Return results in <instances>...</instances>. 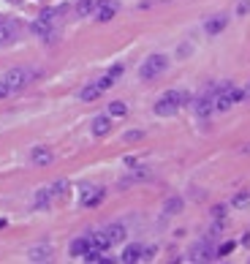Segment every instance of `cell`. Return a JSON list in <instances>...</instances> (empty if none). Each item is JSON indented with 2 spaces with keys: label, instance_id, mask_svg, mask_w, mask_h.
<instances>
[{
  "label": "cell",
  "instance_id": "obj_1",
  "mask_svg": "<svg viewBox=\"0 0 250 264\" xmlns=\"http://www.w3.org/2000/svg\"><path fill=\"white\" fill-rule=\"evenodd\" d=\"M33 82V71L28 68H11L0 77V98H11L14 93L25 90Z\"/></svg>",
  "mask_w": 250,
  "mask_h": 264
},
{
  "label": "cell",
  "instance_id": "obj_2",
  "mask_svg": "<svg viewBox=\"0 0 250 264\" xmlns=\"http://www.w3.org/2000/svg\"><path fill=\"white\" fill-rule=\"evenodd\" d=\"M242 90L239 87H234V84H220V90H218L215 96V112H229L234 104H239L242 101Z\"/></svg>",
  "mask_w": 250,
  "mask_h": 264
},
{
  "label": "cell",
  "instance_id": "obj_3",
  "mask_svg": "<svg viewBox=\"0 0 250 264\" xmlns=\"http://www.w3.org/2000/svg\"><path fill=\"white\" fill-rule=\"evenodd\" d=\"M169 66V57L166 55H150L144 63H141V68H139V77L144 79V82H150V79H155L158 74H163Z\"/></svg>",
  "mask_w": 250,
  "mask_h": 264
},
{
  "label": "cell",
  "instance_id": "obj_4",
  "mask_svg": "<svg viewBox=\"0 0 250 264\" xmlns=\"http://www.w3.org/2000/svg\"><path fill=\"white\" fill-rule=\"evenodd\" d=\"M177 109H180V93L177 90L163 93L158 98V104H155V115L158 117H172V115H177Z\"/></svg>",
  "mask_w": 250,
  "mask_h": 264
},
{
  "label": "cell",
  "instance_id": "obj_5",
  "mask_svg": "<svg viewBox=\"0 0 250 264\" xmlns=\"http://www.w3.org/2000/svg\"><path fill=\"white\" fill-rule=\"evenodd\" d=\"M117 14V3L114 0H95V8H93V16L98 22H109Z\"/></svg>",
  "mask_w": 250,
  "mask_h": 264
},
{
  "label": "cell",
  "instance_id": "obj_6",
  "mask_svg": "<svg viewBox=\"0 0 250 264\" xmlns=\"http://www.w3.org/2000/svg\"><path fill=\"white\" fill-rule=\"evenodd\" d=\"M193 112L199 115L202 120H207L212 112H215V96H209V93H204V96L193 98Z\"/></svg>",
  "mask_w": 250,
  "mask_h": 264
},
{
  "label": "cell",
  "instance_id": "obj_7",
  "mask_svg": "<svg viewBox=\"0 0 250 264\" xmlns=\"http://www.w3.org/2000/svg\"><path fill=\"white\" fill-rule=\"evenodd\" d=\"M104 188H90V185H87V188H84V191H82V204H84V207H98V204H101V202H104Z\"/></svg>",
  "mask_w": 250,
  "mask_h": 264
},
{
  "label": "cell",
  "instance_id": "obj_8",
  "mask_svg": "<svg viewBox=\"0 0 250 264\" xmlns=\"http://www.w3.org/2000/svg\"><path fill=\"white\" fill-rule=\"evenodd\" d=\"M30 161H33L35 166H49V164L55 161V153H52L49 147L38 145V147H33V153H30Z\"/></svg>",
  "mask_w": 250,
  "mask_h": 264
},
{
  "label": "cell",
  "instance_id": "obj_9",
  "mask_svg": "<svg viewBox=\"0 0 250 264\" xmlns=\"http://www.w3.org/2000/svg\"><path fill=\"white\" fill-rule=\"evenodd\" d=\"M14 38H16V25L11 19H0V47H8Z\"/></svg>",
  "mask_w": 250,
  "mask_h": 264
},
{
  "label": "cell",
  "instance_id": "obj_10",
  "mask_svg": "<svg viewBox=\"0 0 250 264\" xmlns=\"http://www.w3.org/2000/svg\"><path fill=\"white\" fill-rule=\"evenodd\" d=\"M28 259H30V262H49V259H52V245H49V243L33 245V248L28 250Z\"/></svg>",
  "mask_w": 250,
  "mask_h": 264
},
{
  "label": "cell",
  "instance_id": "obj_11",
  "mask_svg": "<svg viewBox=\"0 0 250 264\" xmlns=\"http://www.w3.org/2000/svg\"><path fill=\"white\" fill-rule=\"evenodd\" d=\"M212 259H215V250L209 243H199L190 253V262H212Z\"/></svg>",
  "mask_w": 250,
  "mask_h": 264
},
{
  "label": "cell",
  "instance_id": "obj_12",
  "mask_svg": "<svg viewBox=\"0 0 250 264\" xmlns=\"http://www.w3.org/2000/svg\"><path fill=\"white\" fill-rule=\"evenodd\" d=\"M226 25H229V16L226 14H215L212 19H207L204 30H207V35H218L220 30H226Z\"/></svg>",
  "mask_w": 250,
  "mask_h": 264
},
{
  "label": "cell",
  "instance_id": "obj_13",
  "mask_svg": "<svg viewBox=\"0 0 250 264\" xmlns=\"http://www.w3.org/2000/svg\"><path fill=\"white\" fill-rule=\"evenodd\" d=\"M104 231H106V237H109L111 245H120L125 237H128V229H125L123 223H111V226H106Z\"/></svg>",
  "mask_w": 250,
  "mask_h": 264
},
{
  "label": "cell",
  "instance_id": "obj_14",
  "mask_svg": "<svg viewBox=\"0 0 250 264\" xmlns=\"http://www.w3.org/2000/svg\"><path fill=\"white\" fill-rule=\"evenodd\" d=\"M68 250H71V256H77V259H82L87 250H90V234H84V237H77L74 243L68 245Z\"/></svg>",
  "mask_w": 250,
  "mask_h": 264
},
{
  "label": "cell",
  "instance_id": "obj_15",
  "mask_svg": "<svg viewBox=\"0 0 250 264\" xmlns=\"http://www.w3.org/2000/svg\"><path fill=\"white\" fill-rule=\"evenodd\" d=\"M52 25H55L52 19H44V16H38V19L30 25V30H33L35 35H41V38H52Z\"/></svg>",
  "mask_w": 250,
  "mask_h": 264
},
{
  "label": "cell",
  "instance_id": "obj_16",
  "mask_svg": "<svg viewBox=\"0 0 250 264\" xmlns=\"http://www.w3.org/2000/svg\"><path fill=\"white\" fill-rule=\"evenodd\" d=\"M182 207H185V202H182L180 196H169L166 202H163V213L166 215H180Z\"/></svg>",
  "mask_w": 250,
  "mask_h": 264
},
{
  "label": "cell",
  "instance_id": "obj_17",
  "mask_svg": "<svg viewBox=\"0 0 250 264\" xmlns=\"http://www.w3.org/2000/svg\"><path fill=\"white\" fill-rule=\"evenodd\" d=\"M90 248H95V250H109L111 248L106 231H95V234H90Z\"/></svg>",
  "mask_w": 250,
  "mask_h": 264
},
{
  "label": "cell",
  "instance_id": "obj_18",
  "mask_svg": "<svg viewBox=\"0 0 250 264\" xmlns=\"http://www.w3.org/2000/svg\"><path fill=\"white\" fill-rule=\"evenodd\" d=\"M109 128H111V123H109V117H106V115H98V117L93 120V133H95V136H106V133H109Z\"/></svg>",
  "mask_w": 250,
  "mask_h": 264
},
{
  "label": "cell",
  "instance_id": "obj_19",
  "mask_svg": "<svg viewBox=\"0 0 250 264\" xmlns=\"http://www.w3.org/2000/svg\"><path fill=\"white\" fill-rule=\"evenodd\" d=\"M49 204H52V191L49 188L35 191V210H49Z\"/></svg>",
  "mask_w": 250,
  "mask_h": 264
},
{
  "label": "cell",
  "instance_id": "obj_20",
  "mask_svg": "<svg viewBox=\"0 0 250 264\" xmlns=\"http://www.w3.org/2000/svg\"><path fill=\"white\" fill-rule=\"evenodd\" d=\"M101 93L104 90L93 82V84H84L82 90H79V98H82V101H95V98H101Z\"/></svg>",
  "mask_w": 250,
  "mask_h": 264
},
{
  "label": "cell",
  "instance_id": "obj_21",
  "mask_svg": "<svg viewBox=\"0 0 250 264\" xmlns=\"http://www.w3.org/2000/svg\"><path fill=\"white\" fill-rule=\"evenodd\" d=\"M123 262H125V264L141 262V245H128V248L123 250Z\"/></svg>",
  "mask_w": 250,
  "mask_h": 264
},
{
  "label": "cell",
  "instance_id": "obj_22",
  "mask_svg": "<svg viewBox=\"0 0 250 264\" xmlns=\"http://www.w3.org/2000/svg\"><path fill=\"white\" fill-rule=\"evenodd\" d=\"M231 207H234V210H245V207H250V191H239V194L231 196Z\"/></svg>",
  "mask_w": 250,
  "mask_h": 264
},
{
  "label": "cell",
  "instance_id": "obj_23",
  "mask_svg": "<svg viewBox=\"0 0 250 264\" xmlns=\"http://www.w3.org/2000/svg\"><path fill=\"white\" fill-rule=\"evenodd\" d=\"M95 8V0H77V14L79 16H90Z\"/></svg>",
  "mask_w": 250,
  "mask_h": 264
},
{
  "label": "cell",
  "instance_id": "obj_24",
  "mask_svg": "<svg viewBox=\"0 0 250 264\" xmlns=\"http://www.w3.org/2000/svg\"><path fill=\"white\" fill-rule=\"evenodd\" d=\"M49 191H52V199H60V196H65V191H68V180H57L49 185Z\"/></svg>",
  "mask_w": 250,
  "mask_h": 264
},
{
  "label": "cell",
  "instance_id": "obj_25",
  "mask_svg": "<svg viewBox=\"0 0 250 264\" xmlns=\"http://www.w3.org/2000/svg\"><path fill=\"white\" fill-rule=\"evenodd\" d=\"M128 115V106L123 101H111L109 104V117H125Z\"/></svg>",
  "mask_w": 250,
  "mask_h": 264
},
{
  "label": "cell",
  "instance_id": "obj_26",
  "mask_svg": "<svg viewBox=\"0 0 250 264\" xmlns=\"http://www.w3.org/2000/svg\"><path fill=\"white\" fill-rule=\"evenodd\" d=\"M234 250V243H223L220 248L215 250V259H220V256H226V253H231Z\"/></svg>",
  "mask_w": 250,
  "mask_h": 264
},
{
  "label": "cell",
  "instance_id": "obj_27",
  "mask_svg": "<svg viewBox=\"0 0 250 264\" xmlns=\"http://www.w3.org/2000/svg\"><path fill=\"white\" fill-rule=\"evenodd\" d=\"M123 139L125 142H139V139H144V131H128Z\"/></svg>",
  "mask_w": 250,
  "mask_h": 264
},
{
  "label": "cell",
  "instance_id": "obj_28",
  "mask_svg": "<svg viewBox=\"0 0 250 264\" xmlns=\"http://www.w3.org/2000/svg\"><path fill=\"white\" fill-rule=\"evenodd\" d=\"M98 87H101V90H109V87H111V84H114V79H111L109 77V74H106V77H101V79H98Z\"/></svg>",
  "mask_w": 250,
  "mask_h": 264
},
{
  "label": "cell",
  "instance_id": "obj_29",
  "mask_svg": "<svg viewBox=\"0 0 250 264\" xmlns=\"http://www.w3.org/2000/svg\"><path fill=\"white\" fill-rule=\"evenodd\" d=\"M212 218H215V221H223V218H226V204H218V207H212Z\"/></svg>",
  "mask_w": 250,
  "mask_h": 264
},
{
  "label": "cell",
  "instance_id": "obj_30",
  "mask_svg": "<svg viewBox=\"0 0 250 264\" xmlns=\"http://www.w3.org/2000/svg\"><path fill=\"white\" fill-rule=\"evenodd\" d=\"M123 71H125V66H123V63H117V66H111V68H109V77H111V79H117Z\"/></svg>",
  "mask_w": 250,
  "mask_h": 264
},
{
  "label": "cell",
  "instance_id": "obj_31",
  "mask_svg": "<svg viewBox=\"0 0 250 264\" xmlns=\"http://www.w3.org/2000/svg\"><path fill=\"white\" fill-rule=\"evenodd\" d=\"M248 11H250V0H242V3L236 6V14H239V16H245Z\"/></svg>",
  "mask_w": 250,
  "mask_h": 264
},
{
  "label": "cell",
  "instance_id": "obj_32",
  "mask_svg": "<svg viewBox=\"0 0 250 264\" xmlns=\"http://www.w3.org/2000/svg\"><path fill=\"white\" fill-rule=\"evenodd\" d=\"M242 96H245V98H250V82L245 84V90H242Z\"/></svg>",
  "mask_w": 250,
  "mask_h": 264
},
{
  "label": "cell",
  "instance_id": "obj_33",
  "mask_svg": "<svg viewBox=\"0 0 250 264\" xmlns=\"http://www.w3.org/2000/svg\"><path fill=\"white\" fill-rule=\"evenodd\" d=\"M242 243H245V245H250V231H248V234L242 237Z\"/></svg>",
  "mask_w": 250,
  "mask_h": 264
},
{
  "label": "cell",
  "instance_id": "obj_34",
  "mask_svg": "<svg viewBox=\"0 0 250 264\" xmlns=\"http://www.w3.org/2000/svg\"><path fill=\"white\" fill-rule=\"evenodd\" d=\"M245 153H250V145H245Z\"/></svg>",
  "mask_w": 250,
  "mask_h": 264
}]
</instances>
